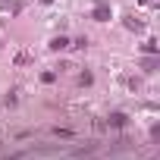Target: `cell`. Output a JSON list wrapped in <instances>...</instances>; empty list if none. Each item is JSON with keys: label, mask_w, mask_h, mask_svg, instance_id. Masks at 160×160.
I'll return each mask as SVG.
<instances>
[{"label": "cell", "mask_w": 160, "mask_h": 160, "mask_svg": "<svg viewBox=\"0 0 160 160\" xmlns=\"http://www.w3.org/2000/svg\"><path fill=\"white\" fill-rule=\"evenodd\" d=\"M94 19H98V22H107V19H110V7H107V3H98V7H94Z\"/></svg>", "instance_id": "obj_1"}, {"label": "cell", "mask_w": 160, "mask_h": 160, "mask_svg": "<svg viewBox=\"0 0 160 160\" xmlns=\"http://www.w3.org/2000/svg\"><path fill=\"white\" fill-rule=\"evenodd\" d=\"M63 47H69L66 38H53V41H50V50H63Z\"/></svg>", "instance_id": "obj_3"}, {"label": "cell", "mask_w": 160, "mask_h": 160, "mask_svg": "<svg viewBox=\"0 0 160 160\" xmlns=\"http://www.w3.org/2000/svg\"><path fill=\"white\" fill-rule=\"evenodd\" d=\"M126 122H129V116H126V113H113V116H110V126H113V129H122Z\"/></svg>", "instance_id": "obj_2"}]
</instances>
